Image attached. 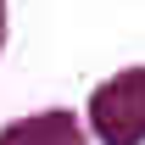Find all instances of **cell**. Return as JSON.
I'll return each mask as SVG.
<instances>
[{"label": "cell", "mask_w": 145, "mask_h": 145, "mask_svg": "<svg viewBox=\"0 0 145 145\" xmlns=\"http://www.w3.org/2000/svg\"><path fill=\"white\" fill-rule=\"evenodd\" d=\"M0 34H6V6H0Z\"/></svg>", "instance_id": "cell-3"}, {"label": "cell", "mask_w": 145, "mask_h": 145, "mask_svg": "<svg viewBox=\"0 0 145 145\" xmlns=\"http://www.w3.org/2000/svg\"><path fill=\"white\" fill-rule=\"evenodd\" d=\"M89 123L106 145H140L145 140V67L117 72L89 101Z\"/></svg>", "instance_id": "cell-1"}, {"label": "cell", "mask_w": 145, "mask_h": 145, "mask_svg": "<svg viewBox=\"0 0 145 145\" xmlns=\"http://www.w3.org/2000/svg\"><path fill=\"white\" fill-rule=\"evenodd\" d=\"M0 145H84L72 112H39V117H22L0 134Z\"/></svg>", "instance_id": "cell-2"}]
</instances>
